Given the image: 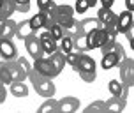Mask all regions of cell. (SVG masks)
<instances>
[{
    "label": "cell",
    "instance_id": "cell-30",
    "mask_svg": "<svg viewBox=\"0 0 134 113\" xmlns=\"http://www.w3.org/2000/svg\"><path fill=\"white\" fill-rule=\"evenodd\" d=\"M90 6H88V0H76V6H74V13H87Z\"/></svg>",
    "mask_w": 134,
    "mask_h": 113
},
{
    "label": "cell",
    "instance_id": "cell-22",
    "mask_svg": "<svg viewBox=\"0 0 134 113\" xmlns=\"http://www.w3.org/2000/svg\"><path fill=\"white\" fill-rule=\"evenodd\" d=\"M57 110H58V101L53 99V97H48L46 103H42L37 111H41V113H49V111H57Z\"/></svg>",
    "mask_w": 134,
    "mask_h": 113
},
{
    "label": "cell",
    "instance_id": "cell-2",
    "mask_svg": "<svg viewBox=\"0 0 134 113\" xmlns=\"http://www.w3.org/2000/svg\"><path fill=\"white\" fill-rule=\"evenodd\" d=\"M27 78L30 80V83H32L34 90L39 94L41 97H53L55 92H57V87H55L53 83V78H46V76H42V74H39L35 69H30V73L27 74Z\"/></svg>",
    "mask_w": 134,
    "mask_h": 113
},
{
    "label": "cell",
    "instance_id": "cell-18",
    "mask_svg": "<svg viewBox=\"0 0 134 113\" xmlns=\"http://www.w3.org/2000/svg\"><path fill=\"white\" fill-rule=\"evenodd\" d=\"M58 50H60L64 55L69 53V51H72L74 50V35H71L69 32H64V35H62L60 41H58Z\"/></svg>",
    "mask_w": 134,
    "mask_h": 113
},
{
    "label": "cell",
    "instance_id": "cell-20",
    "mask_svg": "<svg viewBox=\"0 0 134 113\" xmlns=\"http://www.w3.org/2000/svg\"><path fill=\"white\" fill-rule=\"evenodd\" d=\"M78 23H80V30H81V34H88L90 30H94V28L102 27V25L99 23V20H97V18H85V20H80Z\"/></svg>",
    "mask_w": 134,
    "mask_h": 113
},
{
    "label": "cell",
    "instance_id": "cell-17",
    "mask_svg": "<svg viewBox=\"0 0 134 113\" xmlns=\"http://www.w3.org/2000/svg\"><path fill=\"white\" fill-rule=\"evenodd\" d=\"M48 58L51 60V64H53V67H55V71L60 74L62 73V69L65 67V55L62 53L60 50H55L53 53H49V55H46Z\"/></svg>",
    "mask_w": 134,
    "mask_h": 113
},
{
    "label": "cell",
    "instance_id": "cell-26",
    "mask_svg": "<svg viewBox=\"0 0 134 113\" xmlns=\"http://www.w3.org/2000/svg\"><path fill=\"white\" fill-rule=\"evenodd\" d=\"M0 83L2 85H11L13 80H11V74L7 71V66H5V60L0 62Z\"/></svg>",
    "mask_w": 134,
    "mask_h": 113
},
{
    "label": "cell",
    "instance_id": "cell-32",
    "mask_svg": "<svg viewBox=\"0 0 134 113\" xmlns=\"http://www.w3.org/2000/svg\"><path fill=\"white\" fill-rule=\"evenodd\" d=\"M80 74V78L83 81H87V83H94L97 80V73H78Z\"/></svg>",
    "mask_w": 134,
    "mask_h": 113
},
{
    "label": "cell",
    "instance_id": "cell-3",
    "mask_svg": "<svg viewBox=\"0 0 134 113\" xmlns=\"http://www.w3.org/2000/svg\"><path fill=\"white\" fill-rule=\"evenodd\" d=\"M118 67H120V80L124 87H132L134 83V62L131 57H124V58L118 62Z\"/></svg>",
    "mask_w": 134,
    "mask_h": 113
},
{
    "label": "cell",
    "instance_id": "cell-13",
    "mask_svg": "<svg viewBox=\"0 0 134 113\" xmlns=\"http://www.w3.org/2000/svg\"><path fill=\"white\" fill-rule=\"evenodd\" d=\"M97 20L100 25H116V14L111 7H100L97 11Z\"/></svg>",
    "mask_w": 134,
    "mask_h": 113
},
{
    "label": "cell",
    "instance_id": "cell-11",
    "mask_svg": "<svg viewBox=\"0 0 134 113\" xmlns=\"http://www.w3.org/2000/svg\"><path fill=\"white\" fill-rule=\"evenodd\" d=\"M78 108H80V101L72 97V95H65L64 99L58 101V113H74L78 111Z\"/></svg>",
    "mask_w": 134,
    "mask_h": 113
},
{
    "label": "cell",
    "instance_id": "cell-19",
    "mask_svg": "<svg viewBox=\"0 0 134 113\" xmlns=\"http://www.w3.org/2000/svg\"><path fill=\"white\" fill-rule=\"evenodd\" d=\"M9 90L14 97H27L28 95V87L23 83V81H13L9 85Z\"/></svg>",
    "mask_w": 134,
    "mask_h": 113
},
{
    "label": "cell",
    "instance_id": "cell-5",
    "mask_svg": "<svg viewBox=\"0 0 134 113\" xmlns=\"http://www.w3.org/2000/svg\"><path fill=\"white\" fill-rule=\"evenodd\" d=\"M32 69H35V71H37L39 74L46 76V78H57V76H58V73L55 71L53 64H51V60L48 58V57H42V58H35V60H34Z\"/></svg>",
    "mask_w": 134,
    "mask_h": 113
},
{
    "label": "cell",
    "instance_id": "cell-14",
    "mask_svg": "<svg viewBox=\"0 0 134 113\" xmlns=\"http://www.w3.org/2000/svg\"><path fill=\"white\" fill-rule=\"evenodd\" d=\"M14 32H16V21L11 16V18L4 20L0 25V39H13Z\"/></svg>",
    "mask_w": 134,
    "mask_h": 113
},
{
    "label": "cell",
    "instance_id": "cell-27",
    "mask_svg": "<svg viewBox=\"0 0 134 113\" xmlns=\"http://www.w3.org/2000/svg\"><path fill=\"white\" fill-rule=\"evenodd\" d=\"M46 30L51 34V37H53L55 41H60V37L64 35V28H62L58 23H51V25H49Z\"/></svg>",
    "mask_w": 134,
    "mask_h": 113
},
{
    "label": "cell",
    "instance_id": "cell-31",
    "mask_svg": "<svg viewBox=\"0 0 134 113\" xmlns=\"http://www.w3.org/2000/svg\"><path fill=\"white\" fill-rule=\"evenodd\" d=\"M16 62L20 64V67L23 69V73L25 74H28L30 73V69H32V66H30V62H28L25 57H16Z\"/></svg>",
    "mask_w": 134,
    "mask_h": 113
},
{
    "label": "cell",
    "instance_id": "cell-10",
    "mask_svg": "<svg viewBox=\"0 0 134 113\" xmlns=\"http://www.w3.org/2000/svg\"><path fill=\"white\" fill-rule=\"evenodd\" d=\"M0 57L4 60H14L18 57V50L13 39H0Z\"/></svg>",
    "mask_w": 134,
    "mask_h": 113
},
{
    "label": "cell",
    "instance_id": "cell-29",
    "mask_svg": "<svg viewBox=\"0 0 134 113\" xmlns=\"http://www.w3.org/2000/svg\"><path fill=\"white\" fill-rule=\"evenodd\" d=\"M16 13H28L30 11V0H14Z\"/></svg>",
    "mask_w": 134,
    "mask_h": 113
},
{
    "label": "cell",
    "instance_id": "cell-35",
    "mask_svg": "<svg viewBox=\"0 0 134 113\" xmlns=\"http://www.w3.org/2000/svg\"><path fill=\"white\" fill-rule=\"evenodd\" d=\"M125 7H127V11L134 13V0H125Z\"/></svg>",
    "mask_w": 134,
    "mask_h": 113
},
{
    "label": "cell",
    "instance_id": "cell-21",
    "mask_svg": "<svg viewBox=\"0 0 134 113\" xmlns=\"http://www.w3.org/2000/svg\"><path fill=\"white\" fill-rule=\"evenodd\" d=\"M28 23H30V27L37 32L39 28H44V25H46V13H42V11H39L37 14H34L32 18L28 20Z\"/></svg>",
    "mask_w": 134,
    "mask_h": 113
},
{
    "label": "cell",
    "instance_id": "cell-34",
    "mask_svg": "<svg viewBox=\"0 0 134 113\" xmlns=\"http://www.w3.org/2000/svg\"><path fill=\"white\" fill-rule=\"evenodd\" d=\"M5 99H7V90H5V85H2V83H0V104H2V103H5Z\"/></svg>",
    "mask_w": 134,
    "mask_h": 113
},
{
    "label": "cell",
    "instance_id": "cell-6",
    "mask_svg": "<svg viewBox=\"0 0 134 113\" xmlns=\"http://www.w3.org/2000/svg\"><path fill=\"white\" fill-rule=\"evenodd\" d=\"M25 41V48H27L28 55L32 57L34 60L35 58H42V57H46L44 55V51H42V48H41V42H39V37L35 35V34H32L30 37H27Z\"/></svg>",
    "mask_w": 134,
    "mask_h": 113
},
{
    "label": "cell",
    "instance_id": "cell-16",
    "mask_svg": "<svg viewBox=\"0 0 134 113\" xmlns=\"http://www.w3.org/2000/svg\"><path fill=\"white\" fill-rule=\"evenodd\" d=\"M32 34H35V30L30 27L28 20H23V21H20V23H16V32H14V35H16L18 39L23 41V39H27V37H30Z\"/></svg>",
    "mask_w": 134,
    "mask_h": 113
},
{
    "label": "cell",
    "instance_id": "cell-12",
    "mask_svg": "<svg viewBox=\"0 0 134 113\" xmlns=\"http://www.w3.org/2000/svg\"><path fill=\"white\" fill-rule=\"evenodd\" d=\"M5 66H7V71L11 74V80L13 81H25L27 74L23 73V69H21L20 64L16 62V58L14 60H5Z\"/></svg>",
    "mask_w": 134,
    "mask_h": 113
},
{
    "label": "cell",
    "instance_id": "cell-1",
    "mask_svg": "<svg viewBox=\"0 0 134 113\" xmlns=\"http://www.w3.org/2000/svg\"><path fill=\"white\" fill-rule=\"evenodd\" d=\"M99 50L102 51L100 66H102V69H106V71H109V69L116 67V66H118V62L125 57L124 46H122V44H118L116 41H113V42H106V44H104V46H100Z\"/></svg>",
    "mask_w": 134,
    "mask_h": 113
},
{
    "label": "cell",
    "instance_id": "cell-36",
    "mask_svg": "<svg viewBox=\"0 0 134 113\" xmlns=\"http://www.w3.org/2000/svg\"><path fill=\"white\" fill-rule=\"evenodd\" d=\"M100 4H102V7H111L115 4V0H100Z\"/></svg>",
    "mask_w": 134,
    "mask_h": 113
},
{
    "label": "cell",
    "instance_id": "cell-23",
    "mask_svg": "<svg viewBox=\"0 0 134 113\" xmlns=\"http://www.w3.org/2000/svg\"><path fill=\"white\" fill-rule=\"evenodd\" d=\"M124 88H125V87L122 85V81H118V80H111L108 83V90H109V94L115 95V97H120L122 94H124Z\"/></svg>",
    "mask_w": 134,
    "mask_h": 113
},
{
    "label": "cell",
    "instance_id": "cell-15",
    "mask_svg": "<svg viewBox=\"0 0 134 113\" xmlns=\"http://www.w3.org/2000/svg\"><path fill=\"white\" fill-rule=\"evenodd\" d=\"M104 103H106V111L118 113V111H124V110H125L127 99H124V97H115V95H111V97H109V101H104Z\"/></svg>",
    "mask_w": 134,
    "mask_h": 113
},
{
    "label": "cell",
    "instance_id": "cell-8",
    "mask_svg": "<svg viewBox=\"0 0 134 113\" xmlns=\"http://www.w3.org/2000/svg\"><path fill=\"white\" fill-rule=\"evenodd\" d=\"M78 73H97V66H95V60L92 57H88L85 51L80 53L78 58V66H76Z\"/></svg>",
    "mask_w": 134,
    "mask_h": 113
},
{
    "label": "cell",
    "instance_id": "cell-25",
    "mask_svg": "<svg viewBox=\"0 0 134 113\" xmlns=\"http://www.w3.org/2000/svg\"><path fill=\"white\" fill-rule=\"evenodd\" d=\"M104 113L106 111V103L104 101H94L92 104H88L85 108V113Z\"/></svg>",
    "mask_w": 134,
    "mask_h": 113
},
{
    "label": "cell",
    "instance_id": "cell-9",
    "mask_svg": "<svg viewBox=\"0 0 134 113\" xmlns=\"http://www.w3.org/2000/svg\"><path fill=\"white\" fill-rule=\"evenodd\" d=\"M132 21H134V16L131 11H124V13L116 14V32L125 34L129 28H132Z\"/></svg>",
    "mask_w": 134,
    "mask_h": 113
},
{
    "label": "cell",
    "instance_id": "cell-28",
    "mask_svg": "<svg viewBox=\"0 0 134 113\" xmlns=\"http://www.w3.org/2000/svg\"><path fill=\"white\" fill-rule=\"evenodd\" d=\"M78 58H80V51H69V53H65V64L67 66H71L72 69H76V66H78Z\"/></svg>",
    "mask_w": 134,
    "mask_h": 113
},
{
    "label": "cell",
    "instance_id": "cell-4",
    "mask_svg": "<svg viewBox=\"0 0 134 113\" xmlns=\"http://www.w3.org/2000/svg\"><path fill=\"white\" fill-rule=\"evenodd\" d=\"M108 42V32L104 27H97L94 30H90L87 34V44L88 50H95V48H100Z\"/></svg>",
    "mask_w": 134,
    "mask_h": 113
},
{
    "label": "cell",
    "instance_id": "cell-24",
    "mask_svg": "<svg viewBox=\"0 0 134 113\" xmlns=\"http://www.w3.org/2000/svg\"><path fill=\"white\" fill-rule=\"evenodd\" d=\"M74 50L76 51H88V44H87V34H80L74 37Z\"/></svg>",
    "mask_w": 134,
    "mask_h": 113
},
{
    "label": "cell",
    "instance_id": "cell-33",
    "mask_svg": "<svg viewBox=\"0 0 134 113\" xmlns=\"http://www.w3.org/2000/svg\"><path fill=\"white\" fill-rule=\"evenodd\" d=\"M53 4H55L53 0H37V7H39V11H42V13H44L49 6H53Z\"/></svg>",
    "mask_w": 134,
    "mask_h": 113
},
{
    "label": "cell",
    "instance_id": "cell-38",
    "mask_svg": "<svg viewBox=\"0 0 134 113\" xmlns=\"http://www.w3.org/2000/svg\"><path fill=\"white\" fill-rule=\"evenodd\" d=\"M2 4H4V0H0V7H2Z\"/></svg>",
    "mask_w": 134,
    "mask_h": 113
},
{
    "label": "cell",
    "instance_id": "cell-37",
    "mask_svg": "<svg viewBox=\"0 0 134 113\" xmlns=\"http://www.w3.org/2000/svg\"><path fill=\"white\" fill-rule=\"evenodd\" d=\"M97 2H99V0H88V6H90V7H95V4H97Z\"/></svg>",
    "mask_w": 134,
    "mask_h": 113
},
{
    "label": "cell",
    "instance_id": "cell-7",
    "mask_svg": "<svg viewBox=\"0 0 134 113\" xmlns=\"http://www.w3.org/2000/svg\"><path fill=\"white\" fill-rule=\"evenodd\" d=\"M37 37H39V42H41V48H42L44 55H49V53H53L55 50H58V41H55L48 30L42 28V32Z\"/></svg>",
    "mask_w": 134,
    "mask_h": 113
}]
</instances>
